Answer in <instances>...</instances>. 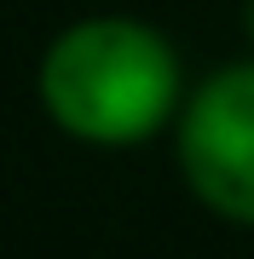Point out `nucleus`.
Here are the masks:
<instances>
[{"label":"nucleus","mask_w":254,"mask_h":259,"mask_svg":"<svg viewBox=\"0 0 254 259\" xmlns=\"http://www.w3.org/2000/svg\"><path fill=\"white\" fill-rule=\"evenodd\" d=\"M179 161L208 207L254 225V64L214 75L197 93L179 133Z\"/></svg>","instance_id":"obj_2"},{"label":"nucleus","mask_w":254,"mask_h":259,"mask_svg":"<svg viewBox=\"0 0 254 259\" xmlns=\"http://www.w3.org/2000/svg\"><path fill=\"white\" fill-rule=\"evenodd\" d=\"M248 29H254V12H248Z\"/></svg>","instance_id":"obj_3"},{"label":"nucleus","mask_w":254,"mask_h":259,"mask_svg":"<svg viewBox=\"0 0 254 259\" xmlns=\"http://www.w3.org/2000/svg\"><path fill=\"white\" fill-rule=\"evenodd\" d=\"M173 93H179V69L168 40L122 18L69 29L41 69L47 110L69 133L98 144H127L162 127V115L173 110Z\"/></svg>","instance_id":"obj_1"}]
</instances>
